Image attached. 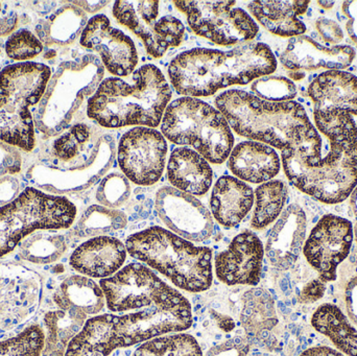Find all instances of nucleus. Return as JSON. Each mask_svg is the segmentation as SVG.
I'll return each instance as SVG.
<instances>
[{"label":"nucleus","instance_id":"obj_19","mask_svg":"<svg viewBox=\"0 0 357 356\" xmlns=\"http://www.w3.org/2000/svg\"><path fill=\"white\" fill-rule=\"evenodd\" d=\"M307 219L303 209L291 204L282 211L268 233L264 254L279 270H289L299 258L305 242Z\"/></svg>","mask_w":357,"mask_h":356},{"label":"nucleus","instance_id":"obj_30","mask_svg":"<svg viewBox=\"0 0 357 356\" xmlns=\"http://www.w3.org/2000/svg\"><path fill=\"white\" fill-rule=\"evenodd\" d=\"M312 324L317 332L327 336L341 353L357 356V330L343 311L333 304H323L314 311Z\"/></svg>","mask_w":357,"mask_h":356},{"label":"nucleus","instance_id":"obj_26","mask_svg":"<svg viewBox=\"0 0 357 356\" xmlns=\"http://www.w3.org/2000/svg\"><path fill=\"white\" fill-rule=\"evenodd\" d=\"M310 1H253L250 12L264 29L280 37H299L306 31V25L299 16L308 10Z\"/></svg>","mask_w":357,"mask_h":356},{"label":"nucleus","instance_id":"obj_28","mask_svg":"<svg viewBox=\"0 0 357 356\" xmlns=\"http://www.w3.org/2000/svg\"><path fill=\"white\" fill-rule=\"evenodd\" d=\"M52 301L59 309H79L86 315H96L104 309L105 294L93 280L83 275L65 277L52 294Z\"/></svg>","mask_w":357,"mask_h":356},{"label":"nucleus","instance_id":"obj_17","mask_svg":"<svg viewBox=\"0 0 357 356\" xmlns=\"http://www.w3.org/2000/svg\"><path fill=\"white\" fill-rule=\"evenodd\" d=\"M81 45L100 54L102 65L116 77H128L135 70L138 54L129 36L111 24L108 17H92L82 31Z\"/></svg>","mask_w":357,"mask_h":356},{"label":"nucleus","instance_id":"obj_43","mask_svg":"<svg viewBox=\"0 0 357 356\" xmlns=\"http://www.w3.org/2000/svg\"><path fill=\"white\" fill-rule=\"evenodd\" d=\"M342 12L348 19L346 23L348 36L357 45V1L343 2Z\"/></svg>","mask_w":357,"mask_h":356},{"label":"nucleus","instance_id":"obj_3","mask_svg":"<svg viewBox=\"0 0 357 356\" xmlns=\"http://www.w3.org/2000/svg\"><path fill=\"white\" fill-rule=\"evenodd\" d=\"M172 89L165 75L154 65H144L132 75L131 81L109 77L98 86L88 102L89 118L108 129L160 125Z\"/></svg>","mask_w":357,"mask_h":356},{"label":"nucleus","instance_id":"obj_22","mask_svg":"<svg viewBox=\"0 0 357 356\" xmlns=\"http://www.w3.org/2000/svg\"><path fill=\"white\" fill-rule=\"evenodd\" d=\"M314 112L341 111L357 115V77L343 70L320 73L308 86Z\"/></svg>","mask_w":357,"mask_h":356},{"label":"nucleus","instance_id":"obj_47","mask_svg":"<svg viewBox=\"0 0 357 356\" xmlns=\"http://www.w3.org/2000/svg\"><path fill=\"white\" fill-rule=\"evenodd\" d=\"M318 3L321 4V6L324 8H331L335 6V2L333 1H319Z\"/></svg>","mask_w":357,"mask_h":356},{"label":"nucleus","instance_id":"obj_31","mask_svg":"<svg viewBox=\"0 0 357 356\" xmlns=\"http://www.w3.org/2000/svg\"><path fill=\"white\" fill-rule=\"evenodd\" d=\"M40 230L19 245V255L33 265H52L60 261L67 251V240L61 234Z\"/></svg>","mask_w":357,"mask_h":356},{"label":"nucleus","instance_id":"obj_18","mask_svg":"<svg viewBox=\"0 0 357 356\" xmlns=\"http://www.w3.org/2000/svg\"><path fill=\"white\" fill-rule=\"evenodd\" d=\"M264 257L260 238L254 232H243L233 238L226 250L216 255V277L229 286H256L261 278Z\"/></svg>","mask_w":357,"mask_h":356},{"label":"nucleus","instance_id":"obj_33","mask_svg":"<svg viewBox=\"0 0 357 356\" xmlns=\"http://www.w3.org/2000/svg\"><path fill=\"white\" fill-rule=\"evenodd\" d=\"M243 322L250 332H259L262 339L270 336L277 322L274 300L266 291L253 288L243 297Z\"/></svg>","mask_w":357,"mask_h":356},{"label":"nucleus","instance_id":"obj_21","mask_svg":"<svg viewBox=\"0 0 357 356\" xmlns=\"http://www.w3.org/2000/svg\"><path fill=\"white\" fill-rule=\"evenodd\" d=\"M127 256V247L121 240L111 236H98L77 247L69 263L81 275L105 279L123 268Z\"/></svg>","mask_w":357,"mask_h":356},{"label":"nucleus","instance_id":"obj_39","mask_svg":"<svg viewBox=\"0 0 357 356\" xmlns=\"http://www.w3.org/2000/svg\"><path fill=\"white\" fill-rule=\"evenodd\" d=\"M131 194V184L123 173H112L104 178L96 190V200L107 208L123 206Z\"/></svg>","mask_w":357,"mask_h":356},{"label":"nucleus","instance_id":"obj_44","mask_svg":"<svg viewBox=\"0 0 357 356\" xmlns=\"http://www.w3.org/2000/svg\"><path fill=\"white\" fill-rule=\"evenodd\" d=\"M324 292L325 282H323L319 278V279L310 282L308 286L303 288L301 294H300V302L314 303V301H318L319 299L322 298Z\"/></svg>","mask_w":357,"mask_h":356},{"label":"nucleus","instance_id":"obj_48","mask_svg":"<svg viewBox=\"0 0 357 356\" xmlns=\"http://www.w3.org/2000/svg\"><path fill=\"white\" fill-rule=\"evenodd\" d=\"M356 213H357V194H356Z\"/></svg>","mask_w":357,"mask_h":356},{"label":"nucleus","instance_id":"obj_41","mask_svg":"<svg viewBox=\"0 0 357 356\" xmlns=\"http://www.w3.org/2000/svg\"><path fill=\"white\" fill-rule=\"evenodd\" d=\"M21 169V160L18 153L0 141V180L6 179V176L15 175Z\"/></svg>","mask_w":357,"mask_h":356},{"label":"nucleus","instance_id":"obj_12","mask_svg":"<svg viewBox=\"0 0 357 356\" xmlns=\"http://www.w3.org/2000/svg\"><path fill=\"white\" fill-rule=\"evenodd\" d=\"M160 1H115L113 15L142 40L153 58L182 43L185 26L173 15L160 17Z\"/></svg>","mask_w":357,"mask_h":356},{"label":"nucleus","instance_id":"obj_23","mask_svg":"<svg viewBox=\"0 0 357 356\" xmlns=\"http://www.w3.org/2000/svg\"><path fill=\"white\" fill-rule=\"evenodd\" d=\"M280 158L274 148L257 141L237 144L229 157L228 167L237 179L266 183L280 171Z\"/></svg>","mask_w":357,"mask_h":356},{"label":"nucleus","instance_id":"obj_14","mask_svg":"<svg viewBox=\"0 0 357 356\" xmlns=\"http://www.w3.org/2000/svg\"><path fill=\"white\" fill-rule=\"evenodd\" d=\"M106 304L113 313L138 311L173 290L152 270L133 263L100 281Z\"/></svg>","mask_w":357,"mask_h":356},{"label":"nucleus","instance_id":"obj_46","mask_svg":"<svg viewBox=\"0 0 357 356\" xmlns=\"http://www.w3.org/2000/svg\"><path fill=\"white\" fill-rule=\"evenodd\" d=\"M73 3L77 4V6L92 14V13L98 12L100 8L106 6L109 1H75Z\"/></svg>","mask_w":357,"mask_h":356},{"label":"nucleus","instance_id":"obj_15","mask_svg":"<svg viewBox=\"0 0 357 356\" xmlns=\"http://www.w3.org/2000/svg\"><path fill=\"white\" fill-rule=\"evenodd\" d=\"M352 242L354 227L350 221L337 215H324L304 244V256L326 284L337 278V267L349 255Z\"/></svg>","mask_w":357,"mask_h":356},{"label":"nucleus","instance_id":"obj_37","mask_svg":"<svg viewBox=\"0 0 357 356\" xmlns=\"http://www.w3.org/2000/svg\"><path fill=\"white\" fill-rule=\"evenodd\" d=\"M45 332L39 324H31L13 338L0 341V356H41Z\"/></svg>","mask_w":357,"mask_h":356},{"label":"nucleus","instance_id":"obj_6","mask_svg":"<svg viewBox=\"0 0 357 356\" xmlns=\"http://www.w3.org/2000/svg\"><path fill=\"white\" fill-rule=\"evenodd\" d=\"M50 79V67L39 63H20L0 72V141L26 152L33 150L35 132L29 108L39 102Z\"/></svg>","mask_w":357,"mask_h":356},{"label":"nucleus","instance_id":"obj_25","mask_svg":"<svg viewBox=\"0 0 357 356\" xmlns=\"http://www.w3.org/2000/svg\"><path fill=\"white\" fill-rule=\"evenodd\" d=\"M169 183L191 196L207 194L213 181V171L202 155L189 148H177L167 164Z\"/></svg>","mask_w":357,"mask_h":356},{"label":"nucleus","instance_id":"obj_24","mask_svg":"<svg viewBox=\"0 0 357 356\" xmlns=\"http://www.w3.org/2000/svg\"><path fill=\"white\" fill-rule=\"evenodd\" d=\"M253 203L251 186L231 176H222L216 181L210 198L212 215L226 228L238 225L251 211Z\"/></svg>","mask_w":357,"mask_h":356},{"label":"nucleus","instance_id":"obj_35","mask_svg":"<svg viewBox=\"0 0 357 356\" xmlns=\"http://www.w3.org/2000/svg\"><path fill=\"white\" fill-rule=\"evenodd\" d=\"M133 356H203V353L192 336L178 334L151 339L140 345Z\"/></svg>","mask_w":357,"mask_h":356},{"label":"nucleus","instance_id":"obj_16","mask_svg":"<svg viewBox=\"0 0 357 356\" xmlns=\"http://www.w3.org/2000/svg\"><path fill=\"white\" fill-rule=\"evenodd\" d=\"M155 206L163 223L181 238L195 242L211 238L214 229L211 213L191 194L165 186L157 192Z\"/></svg>","mask_w":357,"mask_h":356},{"label":"nucleus","instance_id":"obj_20","mask_svg":"<svg viewBox=\"0 0 357 356\" xmlns=\"http://www.w3.org/2000/svg\"><path fill=\"white\" fill-rule=\"evenodd\" d=\"M356 54L351 46H325L308 36H299L289 39L280 62L291 71L343 70L351 65Z\"/></svg>","mask_w":357,"mask_h":356},{"label":"nucleus","instance_id":"obj_27","mask_svg":"<svg viewBox=\"0 0 357 356\" xmlns=\"http://www.w3.org/2000/svg\"><path fill=\"white\" fill-rule=\"evenodd\" d=\"M45 342L41 356H65L70 341L81 332L87 315L73 307L45 311L43 315Z\"/></svg>","mask_w":357,"mask_h":356},{"label":"nucleus","instance_id":"obj_34","mask_svg":"<svg viewBox=\"0 0 357 356\" xmlns=\"http://www.w3.org/2000/svg\"><path fill=\"white\" fill-rule=\"evenodd\" d=\"M127 224V215L121 211L93 205L84 212L77 222L75 233L79 238H98L123 229Z\"/></svg>","mask_w":357,"mask_h":356},{"label":"nucleus","instance_id":"obj_32","mask_svg":"<svg viewBox=\"0 0 357 356\" xmlns=\"http://www.w3.org/2000/svg\"><path fill=\"white\" fill-rule=\"evenodd\" d=\"M255 198L251 227L262 230L274 223L282 213L287 199V185L281 180H271L256 188Z\"/></svg>","mask_w":357,"mask_h":356},{"label":"nucleus","instance_id":"obj_29","mask_svg":"<svg viewBox=\"0 0 357 356\" xmlns=\"http://www.w3.org/2000/svg\"><path fill=\"white\" fill-rule=\"evenodd\" d=\"M112 317L102 315L87 320L69 343L65 356H112L119 349L114 342Z\"/></svg>","mask_w":357,"mask_h":356},{"label":"nucleus","instance_id":"obj_45","mask_svg":"<svg viewBox=\"0 0 357 356\" xmlns=\"http://www.w3.org/2000/svg\"><path fill=\"white\" fill-rule=\"evenodd\" d=\"M300 356H344L339 351L326 346H317L308 348Z\"/></svg>","mask_w":357,"mask_h":356},{"label":"nucleus","instance_id":"obj_5","mask_svg":"<svg viewBox=\"0 0 357 356\" xmlns=\"http://www.w3.org/2000/svg\"><path fill=\"white\" fill-rule=\"evenodd\" d=\"M130 256L148 265L181 290L202 293L213 281L212 250L161 227L132 234L126 242Z\"/></svg>","mask_w":357,"mask_h":356},{"label":"nucleus","instance_id":"obj_40","mask_svg":"<svg viewBox=\"0 0 357 356\" xmlns=\"http://www.w3.org/2000/svg\"><path fill=\"white\" fill-rule=\"evenodd\" d=\"M42 50V42L27 29H21L10 36L6 45V54L16 61L31 60L41 54Z\"/></svg>","mask_w":357,"mask_h":356},{"label":"nucleus","instance_id":"obj_7","mask_svg":"<svg viewBox=\"0 0 357 356\" xmlns=\"http://www.w3.org/2000/svg\"><path fill=\"white\" fill-rule=\"evenodd\" d=\"M161 131L174 144L192 146L214 164L227 160L234 144L224 115L207 102L188 96L167 106Z\"/></svg>","mask_w":357,"mask_h":356},{"label":"nucleus","instance_id":"obj_10","mask_svg":"<svg viewBox=\"0 0 357 356\" xmlns=\"http://www.w3.org/2000/svg\"><path fill=\"white\" fill-rule=\"evenodd\" d=\"M197 35L222 46L241 45L259 31L257 23L236 1H175Z\"/></svg>","mask_w":357,"mask_h":356},{"label":"nucleus","instance_id":"obj_2","mask_svg":"<svg viewBox=\"0 0 357 356\" xmlns=\"http://www.w3.org/2000/svg\"><path fill=\"white\" fill-rule=\"evenodd\" d=\"M276 69L268 45L243 43L229 52L195 48L181 52L169 64V75L178 94L201 98L228 86L245 85Z\"/></svg>","mask_w":357,"mask_h":356},{"label":"nucleus","instance_id":"obj_38","mask_svg":"<svg viewBox=\"0 0 357 356\" xmlns=\"http://www.w3.org/2000/svg\"><path fill=\"white\" fill-rule=\"evenodd\" d=\"M251 89L257 98L273 102H291L298 93L297 87L291 79L271 75L254 81Z\"/></svg>","mask_w":357,"mask_h":356},{"label":"nucleus","instance_id":"obj_11","mask_svg":"<svg viewBox=\"0 0 357 356\" xmlns=\"http://www.w3.org/2000/svg\"><path fill=\"white\" fill-rule=\"evenodd\" d=\"M43 284L37 272L0 261V336L29 323L41 307Z\"/></svg>","mask_w":357,"mask_h":356},{"label":"nucleus","instance_id":"obj_1","mask_svg":"<svg viewBox=\"0 0 357 356\" xmlns=\"http://www.w3.org/2000/svg\"><path fill=\"white\" fill-rule=\"evenodd\" d=\"M314 125L283 148V169L291 184L326 204H339L357 185V125L341 111L314 112Z\"/></svg>","mask_w":357,"mask_h":356},{"label":"nucleus","instance_id":"obj_4","mask_svg":"<svg viewBox=\"0 0 357 356\" xmlns=\"http://www.w3.org/2000/svg\"><path fill=\"white\" fill-rule=\"evenodd\" d=\"M215 105L238 135L280 150L314 125L299 102H268L243 90L220 94Z\"/></svg>","mask_w":357,"mask_h":356},{"label":"nucleus","instance_id":"obj_36","mask_svg":"<svg viewBox=\"0 0 357 356\" xmlns=\"http://www.w3.org/2000/svg\"><path fill=\"white\" fill-rule=\"evenodd\" d=\"M86 24L87 16L79 6H66L52 17L47 35L54 43L70 44L83 31Z\"/></svg>","mask_w":357,"mask_h":356},{"label":"nucleus","instance_id":"obj_9","mask_svg":"<svg viewBox=\"0 0 357 356\" xmlns=\"http://www.w3.org/2000/svg\"><path fill=\"white\" fill-rule=\"evenodd\" d=\"M117 348H127L169 332H184L192 324L189 301L173 288L144 309L125 316L113 315Z\"/></svg>","mask_w":357,"mask_h":356},{"label":"nucleus","instance_id":"obj_13","mask_svg":"<svg viewBox=\"0 0 357 356\" xmlns=\"http://www.w3.org/2000/svg\"><path fill=\"white\" fill-rule=\"evenodd\" d=\"M167 144L160 132L137 127L121 136L117 150L119 167L129 181L140 186L156 184L162 177Z\"/></svg>","mask_w":357,"mask_h":356},{"label":"nucleus","instance_id":"obj_42","mask_svg":"<svg viewBox=\"0 0 357 356\" xmlns=\"http://www.w3.org/2000/svg\"><path fill=\"white\" fill-rule=\"evenodd\" d=\"M316 29L324 41L331 44H337L344 39L343 29L341 25L331 19L319 18L316 21Z\"/></svg>","mask_w":357,"mask_h":356},{"label":"nucleus","instance_id":"obj_8","mask_svg":"<svg viewBox=\"0 0 357 356\" xmlns=\"http://www.w3.org/2000/svg\"><path fill=\"white\" fill-rule=\"evenodd\" d=\"M77 212L75 205L65 196L26 188L0 208V258L33 232L71 227Z\"/></svg>","mask_w":357,"mask_h":356}]
</instances>
